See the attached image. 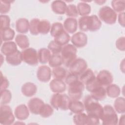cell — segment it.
I'll use <instances>...</instances> for the list:
<instances>
[{"label":"cell","mask_w":125,"mask_h":125,"mask_svg":"<svg viewBox=\"0 0 125 125\" xmlns=\"http://www.w3.org/2000/svg\"><path fill=\"white\" fill-rule=\"evenodd\" d=\"M51 90L55 93H61L66 90V84L62 80L54 79L51 81L49 83Z\"/></svg>","instance_id":"obj_15"},{"label":"cell","mask_w":125,"mask_h":125,"mask_svg":"<svg viewBox=\"0 0 125 125\" xmlns=\"http://www.w3.org/2000/svg\"><path fill=\"white\" fill-rule=\"evenodd\" d=\"M43 101L39 98H33L28 102V107L31 113L39 114L41 107L44 104Z\"/></svg>","instance_id":"obj_13"},{"label":"cell","mask_w":125,"mask_h":125,"mask_svg":"<svg viewBox=\"0 0 125 125\" xmlns=\"http://www.w3.org/2000/svg\"><path fill=\"white\" fill-rule=\"evenodd\" d=\"M52 75L54 79L62 80L66 76V70L62 67H55L52 71Z\"/></svg>","instance_id":"obj_35"},{"label":"cell","mask_w":125,"mask_h":125,"mask_svg":"<svg viewBox=\"0 0 125 125\" xmlns=\"http://www.w3.org/2000/svg\"><path fill=\"white\" fill-rule=\"evenodd\" d=\"M122 64H123V65L120 64V69L122 71V72L123 73H124V70H125V68H124V60H123L122 61Z\"/></svg>","instance_id":"obj_54"},{"label":"cell","mask_w":125,"mask_h":125,"mask_svg":"<svg viewBox=\"0 0 125 125\" xmlns=\"http://www.w3.org/2000/svg\"><path fill=\"white\" fill-rule=\"evenodd\" d=\"M67 5L65 1L60 0H56L52 1L51 8L52 11L57 14L62 15L65 13Z\"/></svg>","instance_id":"obj_20"},{"label":"cell","mask_w":125,"mask_h":125,"mask_svg":"<svg viewBox=\"0 0 125 125\" xmlns=\"http://www.w3.org/2000/svg\"><path fill=\"white\" fill-rule=\"evenodd\" d=\"M66 16L70 18H76L78 16V12L77 6L73 4H70L67 5L65 13Z\"/></svg>","instance_id":"obj_45"},{"label":"cell","mask_w":125,"mask_h":125,"mask_svg":"<svg viewBox=\"0 0 125 125\" xmlns=\"http://www.w3.org/2000/svg\"><path fill=\"white\" fill-rule=\"evenodd\" d=\"M87 67V64L85 60L83 58H76L68 67L69 72L78 76H80Z\"/></svg>","instance_id":"obj_9"},{"label":"cell","mask_w":125,"mask_h":125,"mask_svg":"<svg viewBox=\"0 0 125 125\" xmlns=\"http://www.w3.org/2000/svg\"><path fill=\"white\" fill-rule=\"evenodd\" d=\"M17 50V44L13 41H8L3 42L0 48L1 53L6 56L15 53Z\"/></svg>","instance_id":"obj_17"},{"label":"cell","mask_w":125,"mask_h":125,"mask_svg":"<svg viewBox=\"0 0 125 125\" xmlns=\"http://www.w3.org/2000/svg\"><path fill=\"white\" fill-rule=\"evenodd\" d=\"M96 77L98 83L103 86H107L111 84L113 81L112 74L107 70L100 71Z\"/></svg>","instance_id":"obj_10"},{"label":"cell","mask_w":125,"mask_h":125,"mask_svg":"<svg viewBox=\"0 0 125 125\" xmlns=\"http://www.w3.org/2000/svg\"><path fill=\"white\" fill-rule=\"evenodd\" d=\"M78 14L82 16H87L91 12V6L84 1L79 2L77 6Z\"/></svg>","instance_id":"obj_29"},{"label":"cell","mask_w":125,"mask_h":125,"mask_svg":"<svg viewBox=\"0 0 125 125\" xmlns=\"http://www.w3.org/2000/svg\"><path fill=\"white\" fill-rule=\"evenodd\" d=\"M70 40V37L69 34L65 30L56 37L54 38V41L62 46L68 44Z\"/></svg>","instance_id":"obj_30"},{"label":"cell","mask_w":125,"mask_h":125,"mask_svg":"<svg viewBox=\"0 0 125 125\" xmlns=\"http://www.w3.org/2000/svg\"><path fill=\"white\" fill-rule=\"evenodd\" d=\"M14 1L1 0L0 1V13L4 14L8 13L11 8V3Z\"/></svg>","instance_id":"obj_46"},{"label":"cell","mask_w":125,"mask_h":125,"mask_svg":"<svg viewBox=\"0 0 125 125\" xmlns=\"http://www.w3.org/2000/svg\"><path fill=\"white\" fill-rule=\"evenodd\" d=\"M90 23V16L81 17L78 21V25L80 30L82 31H89Z\"/></svg>","instance_id":"obj_36"},{"label":"cell","mask_w":125,"mask_h":125,"mask_svg":"<svg viewBox=\"0 0 125 125\" xmlns=\"http://www.w3.org/2000/svg\"><path fill=\"white\" fill-rule=\"evenodd\" d=\"M53 112L54 109L51 105L44 104L41 108L39 114L43 118H48L53 114Z\"/></svg>","instance_id":"obj_38"},{"label":"cell","mask_w":125,"mask_h":125,"mask_svg":"<svg viewBox=\"0 0 125 125\" xmlns=\"http://www.w3.org/2000/svg\"><path fill=\"white\" fill-rule=\"evenodd\" d=\"M91 97L97 101H102L106 97L105 88L103 86H100L91 92Z\"/></svg>","instance_id":"obj_24"},{"label":"cell","mask_w":125,"mask_h":125,"mask_svg":"<svg viewBox=\"0 0 125 125\" xmlns=\"http://www.w3.org/2000/svg\"><path fill=\"white\" fill-rule=\"evenodd\" d=\"M52 76V71L50 68L45 65H41L39 67L37 72L38 79L43 83L48 82L50 81Z\"/></svg>","instance_id":"obj_11"},{"label":"cell","mask_w":125,"mask_h":125,"mask_svg":"<svg viewBox=\"0 0 125 125\" xmlns=\"http://www.w3.org/2000/svg\"><path fill=\"white\" fill-rule=\"evenodd\" d=\"M118 20L119 24L123 26V27H125V12H122L120 13L118 15Z\"/></svg>","instance_id":"obj_51"},{"label":"cell","mask_w":125,"mask_h":125,"mask_svg":"<svg viewBox=\"0 0 125 125\" xmlns=\"http://www.w3.org/2000/svg\"><path fill=\"white\" fill-rule=\"evenodd\" d=\"M95 77L96 76L93 71L91 69L88 68L79 76V80L84 84L86 83Z\"/></svg>","instance_id":"obj_40"},{"label":"cell","mask_w":125,"mask_h":125,"mask_svg":"<svg viewBox=\"0 0 125 125\" xmlns=\"http://www.w3.org/2000/svg\"><path fill=\"white\" fill-rule=\"evenodd\" d=\"M48 49L53 54H59L62 50V46L58 44L54 40L51 41L48 43Z\"/></svg>","instance_id":"obj_43"},{"label":"cell","mask_w":125,"mask_h":125,"mask_svg":"<svg viewBox=\"0 0 125 125\" xmlns=\"http://www.w3.org/2000/svg\"><path fill=\"white\" fill-rule=\"evenodd\" d=\"M7 62L12 65H18L21 63L22 61L21 52L19 50H17L15 53L6 56L5 58Z\"/></svg>","instance_id":"obj_22"},{"label":"cell","mask_w":125,"mask_h":125,"mask_svg":"<svg viewBox=\"0 0 125 125\" xmlns=\"http://www.w3.org/2000/svg\"><path fill=\"white\" fill-rule=\"evenodd\" d=\"M73 121L77 125H90L89 116L84 113L76 114L73 117Z\"/></svg>","instance_id":"obj_21"},{"label":"cell","mask_w":125,"mask_h":125,"mask_svg":"<svg viewBox=\"0 0 125 125\" xmlns=\"http://www.w3.org/2000/svg\"><path fill=\"white\" fill-rule=\"evenodd\" d=\"M22 61L30 65H35L38 63V52L33 48H27L21 52Z\"/></svg>","instance_id":"obj_8"},{"label":"cell","mask_w":125,"mask_h":125,"mask_svg":"<svg viewBox=\"0 0 125 125\" xmlns=\"http://www.w3.org/2000/svg\"><path fill=\"white\" fill-rule=\"evenodd\" d=\"M0 19V30L10 28V19L6 15H1Z\"/></svg>","instance_id":"obj_47"},{"label":"cell","mask_w":125,"mask_h":125,"mask_svg":"<svg viewBox=\"0 0 125 125\" xmlns=\"http://www.w3.org/2000/svg\"><path fill=\"white\" fill-rule=\"evenodd\" d=\"M51 56V52L48 48H42L40 49L38 52V60L42 64H45L48 62Z\"/></svg>","instance_id":"obj_23"},{"label":"cell","mask_w":125,"mask_h":125,"mask_svg":"<svg viewBox=\"0 0 125 125\" xmlns=\"http://www.w3.org/2000/svg\"><path fill=\"white\" fill-rule=\"evenodd\" d=\"M84 89V84L80 80L68 85V94L71 100H79Z\"/></svg>","instance_id":"obj_6"},{"label":"cell","mask_w":125,"mask_h":125,"mask_svg":"<svg viewBox=\"0 0 125 125\" xmlns=\"http://www.w3.org/2000/svg\"><path fill=\"white\" fill-rule=\"evenodd\" d=\"M78 21L76 19L73 18H68L63 22V27L64 30L69 33H75L78 28Z\"/></svg>","instance_id":"obj_16"},{"label":"cell","mask_w":125,"mask_h":125,"mask_svg":"<svg viewBox=\"0 0 125 125\" xmlns=\"http://www.w3.org/2000/svg\"><path fill=\"white\" fill-rule=\"evenodd\" d=\"M79 80V76L69 73L68 75H66V77L65 78V83L68 85L69 84Z\"/></svg>","instance_id":"obj_48"},{"label":"cell","mask_w":125,"mask_h":125,"mask_svg":"<svg viewBox=\"0 0 125 125\" xmlns=\"http://www.w3.org/2000/svg\"><path fill=\"white\" fill-rule=\"evenodd\" d=\"M106 95L110 98H117L120 94L121 89L119 86L116 84H110L106 88Z\"/></svg>","instance_id":"obj_28"},{"label":"cell","mask_w":125,"mask_h":125,"mask_svg":"<svg viewBox=\"0 0 125 125\" xmlns=\"http://www.w3.org/2000/svg\"><path fill=\"white\" fill-rule=\"evenodd\" d=\"M16 43L22 49H25L29 46L28 38L23 34H18L15 38Z\"/></svg>","instance_id":"obj_26"},{"label":"cell","mask_w":125,"mask_h":125,"mask_svg":"<svg viewBox=\"0 0 125 125\" xmlns=\"http://www.w3.org/2000/svg\"><path fill=\"white\" fill-rule=\"evenodd\" d=\"M9 85V82L7 79L3 76L1 72V85H0V91L7 89Z\"/></svg>","instance_id":"obj_50"},{"label":"cell","mask_w":125,"mask_h":125,"mask_svg":"<svg viewBox=\"0 0 125 125\" xmlns=\"http://www.w3.org/2000/svg\"><path fill=\"white\" fill-rule=\"evenodd\" d=\"M70 99L66 94L61 93L54 94L50 99L51 105L57 110H67L69 109Z\"/></svg>","instance_id":"obj_2"},{"label":"cell","mask_w":125,"mask_h":125,"mask_svg":"<svg viewBox=\"0 0 125 125\" xmlns=\"http://www.w3.org/2000/svg\"><path fill=\"white\" fill-rule=\"evenodd\" d=\"M77 48L73 44H67L64 45L61 51L62 64L68 67L70 64L77 58Z\"/></svg>","instance_id":"obj_4"},{"label":"cell","mask_w":125,"mask_h":125,"mask_svg":"<svg viewBox=\"0 0 125 125\" xmlns=\"http://www.w3.org/2000/svg\"><path fill=\"white\" fill-rule=\"evenodd\" d=\"M98 15L99 19L108 24H113L117 21L116 13L108 6L101 7L99 11Z\"/></svg>","instance_id":"obj_5"},{"label":"cell","mask_w":125,"mask_h":125,"mask_svg":"<svg viewBox=\"0 0 125 125\" xmlns=\"http://www.w3.org/2000/svg\"><path fill=\"white\" fill-rule=\"evenodd\" d=\"M84 85H85L86 90L90 93L99 86H102L97 82L96 77L90 80L89 81L86 83Z\"/></svg>","instance_id":"obj_44"},{"label":"cell","mask_w":125,"mask_h":125,"mask_svg":"<svg viewBox=\"0 0 125 125\" xmlns=\"http://www.w3.org/2000/svg\"><path fill=\"white\" fill-rule=\"evenodd\" d=\"M73 45L77 48H82L85 46L87 43V37L82 32H78L73 34L71 38Z\"/></svg>","instance_id":"obj_12"},{"label":"cell","mask_w":125,"mask_h":125,"mask_svg":"<svg viewBox=\"0 0 125 125\" xmlns=\"http://www.w3.org/2000/svg\"><path fill=\"white\" fill-rule=\"evenodd\" d=\"M116 48L120 51H124L125 50V37H121L119 38L116 41Z\"/></svg>","instance_id":"obj_49"},{"label":"cell","mask_w":125,"mask_h":125,"mask_svg":"<svg viewBox=\"0 0 125 125\" xmlns=\"http://www.w3.org/2000/svg\"><path fill=\"white\" fill-rule=\"evenodd\" d=\"M69 109L75 114L83 112L84 110V104L79 100H71Z\"/></svg>","instance_id":"obj_25"},{"label":"cell","mask_w":125,"mask_h":125,"mask_svg":"<svg viewBox=\"0 0 125 125\" xmlns=\"http://www.w3.org/2000/svg\"><path fill=\"white\" fill-rule=\"evenodd\" d=\"M15 116L11 107L6 104H1L0 107V123L4 125L13 124Z\"/></svg>","instance_id":"obj_7"},{"label":"cell","mask_w":125,"mask_h":125,"mask_svg":"<svg viewBox=\"0 0 125 125\" xmlns=\"http://www.w3.org/2000/svg\"><path fill=\"white\" fill-rule=\"evenodd\" d=\"M83 104L87 114L96 116L100 119L103 111V107L98 101L94 99L91 95H87L84 98Z\"/></svg>","instance_id":"obj_1"},{"label":"cell","mask_w":125,"mask_h":125,"mask_svg":"<svg viewBox=\"0 0 125 125\" xmlns=\"http://www.w3.org/2000/svg\"><path fill=\"white\" fill-rule=\"evenodd\" d=\"M50 22L46 20H42L40 21L38 25V32L42 34H47L51 29Z\"/></svg>","instance_id":"obj_34"},{"label":"cell","mask_w":125,"mask_h":125,"mask_svg":"<svg viewBox=\"0 0 125 125\" xmlns=\"http://www.w3.org/2000/svg\"><path fill=\"white\" fill-rule=\"evenodd\" d=\"M21 93L26 97H30L34 95L37 91V87L35 84L31 82L24 83L21 88Z\"/></svg>","instance_id":"obj_18"},{"label":"cell","mask_w":125,"mask_h":125,"mask_svg":"<svg viewBox=\"0 0 125 125\" xmlns=\"http://www.w3.org/2000/svg\"><path fill=\"white\" fill-rule=\"evenodd\" d=\"M63 31H64V29L63 24L60 22H55L51 26L50 33L52 37L55 38Z\"/></svg>","instance_id":"obj_32"},{"label":"cell","mask_w":125,"mask_h":125,"mask_svg":"<svg viewBox=\"0 0 125 125\" xmlns=\"http://www.w3.org/2000/svg\"><path fill=\"white\" fill-rule=\"evenodd\" d=\"M50 66L53 68L60 66L62 64V57L59 54H52L48 62Z\"/></svg>","instance_id":"obj_39"},{"label":"cell","mask_w":125,"mask_h":125,"mask_svg":"<svg viewBox=\"0 0 125 125\" xmlns=\"http://www.w3.org/2000/svg\"><path fill=\"white\" fill-rule=\"evenodd\" d=\"M125 115L123 114L122 115L120 118V120H119V125H124L125 124Z\"/></svg>","instance_id":"obj_52"},{"label":"cell","mask_w":125,"mask_h":125,"mask_svg":"<svg viewBox=\"0 0 125 125\" xmlns=\"http://www.w3.org/2000/svg\"><path fill=\"white\" fill-rule=\"evenodd\" d=\"M14 30L11 28H8L4 30H0V37L1 41L8 42L12 40L15 36Z\"/></svg>","instance_id":"obj_33"},{"label":"cell","mask_w":125,"mask_h":125,"mask_svg":"<svg viewBox=\"0 0 125 125\" xmlns=\"http://www.w3.org/2000/svg\"><path fill=\"white\" fill-rule=\"evenodd\" d=\"M12 99V94L9 90L6 89L0 91V104H9Z\"/></svg>","instance_id":"obj_41"},{"label":"cell","mask_w":125,"mask_h":125,"mask_svg":"<svg viewBox=\"0 0 125 125\" xmlns=\"http://www.w3.org/2000/svg\"><path fill=\"white\" fill-rule=\"evenodd\" d=\"M14 115L19 120H25L29 116V108L25 104H21L18 105L15 109Z\"/></svg>","instance_id":"obj_14"},{"label":"cell","mask_w":125,"mask_h":125,"mask_svg":"<svg viewBox=\"0 0 125 125\" xmlns=\"http://www.w3.org/2000/svg\"><path fill=\"white\" fill-rule=\"evenodd\" d=\"M16 31L20 33H27L29 30V22L26 18H20L16 22Z\"/></svg>","instance_id":"obj_19"},{"label":"cell","mask_w":125,"mask_h":125,"mask_svg":"<svg viewBox=\"0 0 125 125\" xmlns=\"http://www.w3.org/2000/svg\"><path fill=\"white\" fill-rule=\"evenodd\" d=\"M95 2H96L97 4L99 5H102L104 3L106 2V0H95Z\"/></svg>","instance_id":"obj_53"},{"label":"cell","mask_w":125,"mask_h":125,"mask_svg":"<svg viewBox=\"0 0 125 125\" xmlns=\"http://www.w3.org/2000/svg\"><path fill=\"white\" fill-rule=\"evenodd\" d=\"M40 20L37 18L32 19L29 22V31L33 35H38L39 33L38 32V25Z\"/></svg>","instance_id":"obj_42"},{"label":"cell","mask_w":125,"mask_h":125,"mask_svg":"<svg viewBox=\"0 0 125 125\" xmlns=\"http://www.w3.org/2000/svg\"><path fill=\"white\" fill-rule=\"evenodd\" d=\"M100 119L104 125H116L118 124V115L114 108L110 105H105Z\"/></svg>","instance_id":"obj_3"},{"label":"cell","mask_w":125,"mask_h":125,"mask_svg":"<svg viewBox=\"0 0 125 125\" xmlns=\"http://www.w3.org/2000/svg\"><path fill=\"white\" fill-rule=\"evenodd\" d=\"M102 26V22L98 16L96 15L90 16V23L89 31L95 32L98 30Z\"/></svg>","instance_id":"obj_27"},{"label":"cell","mask_w":125,"mask_h":125,"mask_svg":"<svg viewBox=\"0 0 125 125\" xmlns=\"http://www.w3.org/2000/svg\"><path fill=\"white\" fill-rule=\"evenodd\" d=\"M111 6L113 10L116 13H122L125 10V0H113L111 1Z\"/></svg>","instance_id":"obj_37"},{"label":"cell","mask_w":125,"mask_h":125,"mask_svg":"<svg viewBox=\"0 0 125 125\" xmlns=\"http://www.w3.org/2000/svg\"><path fill=\"white\" fill-rule=\"evenodd\" d=\"M114 109L118 113L124 114L125 112V99L124 97H117L114 103Z\"/></svg>","instance_id":"obj_31"}]
</instances>
